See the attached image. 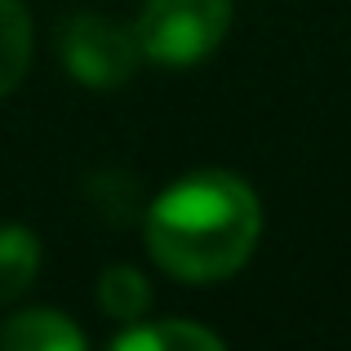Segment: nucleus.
<instances>
[{
	"instance_id": "39448f33",
	"label": "nucleus",
	"mask_w": 351,
	"mask_h": 351,
	"mask_svg": "<svg viewBox=\"0 0 351 351\" xmlns=\"http://www.w3.org/2000/svg\"><path fill=\"white\" fill-rule=\"evenodd\" d=\"M116 351H223V338L187 320H160V325H134L112 338Z\"/></svg>"
},
{
	"instance_id": "f03ea898",
	"label": "nucleus",
	"mask_w": 351,
	"mask_h": 351,
	"mask_svg": "<svg viewBox=\"0 0 351 351\" xmlns=\"http://www.w3.org/2000/svg\"><path fill=\"white\" fill-rule=\"evenodd\" d=\"M232 0H147L134 23L138 49L156 67H196L232 32Z\"/></svg>"
},
{
	"instance_id": "6e6552de",
	"label": "nucleus",
	"mask_w": 351,
	"mask_h": 351,
	"mask_svg": "<svg viewBox=\"0 0 351 351\" xmlns=\"http://www.w3.org/2000/svg\"><path fill=\"white\" fill-rule=\"evenodd\" d=\"M98 307L107 311V316L116 320H143L147 307H152V285H147V276L138 271V267H107L103 276H98Z\"/></svg>"
},
{
	"instance_id": "f257e3e1",
	"label": "nucleus",
	"mask_w": 351,
	"mask_h": 351,
	"mask_svg": "<svg viewBox=\"0 0 351 351\" xmlns=\"http://www.w3.org/2000/svg\"><path fill=\"white\" fill-rule=\"evenodd\" d=\"M263 205L254 187L227 169H196L165 187L147 209V249L173 280L214 285L254 258Z\"/></svg>"
},
{
	"instance_id": "7ed1b4c3",
	"label": "nucleus",
	"mask_w": 351,
	"mask_h": 351,
	"mask_svg": "<svg viewBox=\"0 0 351 351\" xmlns=\"http://www.w3.org/2000/svg\"><path fill=\"white\" fill-rule=\"evenodd\" d=\"M58 53H62L67 76L80 80V85H89V89L125 85L138 71V62H143L134 27L112 23V18H103V14L67 18L62 32H58Z\"/></svg>"
},
{
	"instance_id": "0eeeda50",
	"label": "nucleus",
	"mask_w": 351,
	"mask_h": 351,
	"mask_svg": "<svg viewBox=\"0 0 351 351\" xmlns=\"http://www.w3.org/2000/svg\"><path fill=\"white\" fill-rule=\"evenodd\" d=\"M32 62V18L23 0H0V98L18 89Z\"/></svg>"
},
{
	"instance_id": "20e7f679",
	"label": "nucleus",
	"mask_w": 351,
	"mask_h": 351,
	"mask_svg": "<svg viewBox=\"0 0 351 351\" xmlns=\"http://www.w3.org/2000/svg\"><path fill=\"white\" fill-rule=\"evenodd\" d=\"M0 347L5 351H80L85 334L58 307H32L0 325Z\"/></svg>"
},
{
	"instance_id": "423d86ee",
	"label": "nucleus",
	"mask_w": 351,
	"mask_h": 351,
	"mask_svg": "<svg viewBox=\"0 0 351 351\" xmlns=\"http://www.w3.org/2000/svg\"><path fill=\"white\" fill-rule=\"evenodd\" d=\"M36 271H40V240L27 227L5 223L0 227V307L23 298L32 289Z\"/></svg>"
}]
</instances>
